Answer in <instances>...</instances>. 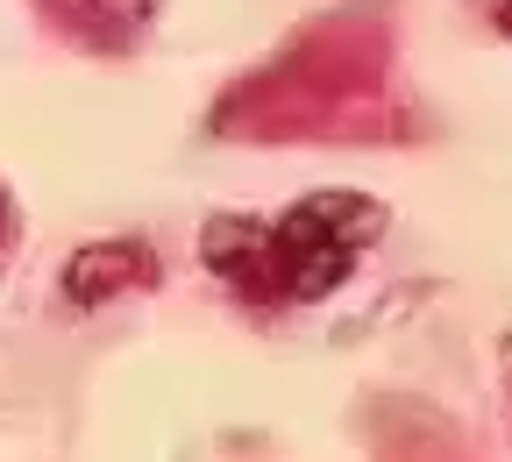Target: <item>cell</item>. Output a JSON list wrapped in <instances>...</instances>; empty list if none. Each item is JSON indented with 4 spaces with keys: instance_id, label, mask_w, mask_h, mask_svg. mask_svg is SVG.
Listing matches in <instances>:
<instances>
[{
    "instance_id": "6da1fadb",
    "label": "cell",
    "mask_w": 512,
    "mask_h": 462,
    "mask_svg": "<svg viewBox=\"0 0 512 462\" xmlns=\"http://www.w3.org/2000/svg\"><path fill=\"white\" fill-rule=\"evenodd\" d=\"M377 235H384V207L370 192H313L271 221L214 214L200 256L214 278H228L256 306H313L377 249Z\"/></svg>"
},
{
    "instance_id": "7a4b0ae2",
    "label": "cell",
    "mask_w": 512,
    "mask_h": 462,
    "mask_svg": "<svg viewBox=\"0 0 512 462\" xmlns=\"http://www.w3.org/2000/svg\"><path fill=\"white\" fill-rule=\"evenodd\" d=\"M36 8H43L50 29H64L79 50L121 57L128 43L150 29V8H157V0H36Z\"/></svg>"
},
{
    "instance_id": "3957f363",
    "label": "cell",
    "mask_w": 512,
    "mask_h": 462,
    "mask_svg": "<svg viewBox=\"0 0 512 462\" xmlns=\"http://www.w3.org/2000/svg\"><path fill=\"white\" fill-rule=\"evenodd\" d=\"M157 278V256H150V242H86L72 263H64V299L72 306H107L114 292H136V285H150Z\"/></svg>"
},
{
    "instance_id": "277c9868",
    "label": "cell",
    "mask_w": 512,
    "mask_h": 462,
    "mask_svg": "<svg viewBox=\"0 0 512 462\" xmlns=\"http://www.w3.org/2000/svg\"><path fill=\"white\" fill-rule=\"evenodd\" d=\"M8 235H15V200L0 192V242H8Z\"/></svg>"
},
{
    "instance_id": "5b68a950",
    "label": "cell",
    "mask_w": 512,
    "mask_h": 462,
    "mask_svg": "<svg viewBox=\"0 0 512 462\" xmlns=\"http://www.w3.org/2000/svg\"><path fill=\"white\" fill-rule=\"evenodd\" d=\"M498 29H505V36H512V0H505V8H498Z\"/></svg>"
}]
</instances>
